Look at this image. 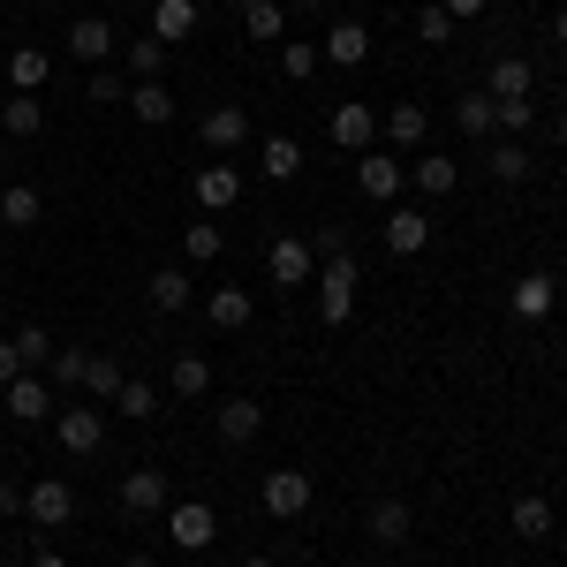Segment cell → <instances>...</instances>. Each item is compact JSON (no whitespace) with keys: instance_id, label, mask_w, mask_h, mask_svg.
<instances>
[{"instance_id":"cell-53","label":"cell","mask_w":567,"mask_h":567,"mask_svg":"<svg viewBox=\"0 0 567 567\" xmlns=\"http://www.w3.org/2000/svg\"><path fill=\"white\" fill-rule=\"evenodd\" d=\"M122 567H152V560H144V553H130V560H122Z\"/></svg>"},{"instance_id":"cell-35","label":"cell","mask_w":567,"mask_h":567,"mask_svg":"<svg viewBox=\"0 0 567 567\" xmlns=\"http://www.w3.org/2000/svg\"><path fill=\"white\" fill-rule=\"evenodd\" d=\"M167 386H175L182 401H197V393L213 386V363H205V355H175V371H167Z\"/></svg>"},{"instance_id":"cell-28","label":"cell","mask_w":567,"mask_h":567,"mask_svg":"<svg viewBox=\"0 0 567 567\" xmlns=\"http://www.w3.org/2000/svg\"><path fill=\"white\" fill-rule=\"evenodd\" d=\"M39 213H45V197L31 182H8V189H0V219H8V227H39Z\"/></svg>"},{"instance_id":"cell-22","label":"cell","mask_w":567,"mask_h":567,"mask_svg":"<svg viewBox=\"0 0 567 567\" xmlns=\"http://www.w3.org/2000/svg\"><path fill=\"white\" fill-rule=\"evenodd\" d=\"M507 529L529 537V545H537V537H553V499H545V492H523V499L507 507Z\"/></svg>"},{"instance_id":"cell-12","label":"cell","mask_w":567,"mask_h":567,"mask_svg":"<svg viewBox=\"0 0 567 567\" xmlns=\"http://www.w3.org/2000/svg\"><path fill=\"white\" fill-rule=\"evenodd\" d=\"M424 243H432V219L416 213V205H393V213H386V250H393V258H416Z\"/></svg>"},{"instance_id":"cell-24","label":"cell","mask_w":567,"mask_h":567,"mask_svg":"<svg viewBox=\"0 0 567 567\" xmlns=\"http://www.w3.org/2000/svg\"><path fill=\"white\" fill-rule=\"evenodd\" d=\"M189 31H197V0H152V39L182 45Z\"/></svg>"},{"instance_id":"cell-26","label":"cell","mask_w":567,"mask_h":567,"mask_svg":"<svg viewBox=\"0 0 567 567\" xmlns=\"http://www.w3.org/2000/svg\"><path fill=\"white\" fill-rule=\"evenodd\" d=\"M45 76H53V53H45V45H16V53H8V84L16 91H39Z\"/></svg>"},{"instance_id":"cell-48","label":"cell","mask_w":567,"mask_h":567,"mask_svg":"<svg viewBox=\"0 0 567 567\" xmlns=\"http://www.w3.org/2000/svg\"><path fill=\"white\" fill-rule=\"evenodd\" d=\"M439 8H446L454 23H462V16H484V0H439Z\"/></svg>"},{"instance_id":"cell-39","label":"cell","mask_w":567,"mask_h":567,"mask_svg":"<svg viewBox=\"0 0 567 567\" xmlns=\"http://www.w3.org/2000/svg\"><path fill=\"white\" fill-rule=\"evenodd\" d=\"M114 409H122V416H136V424H144V416H159V393L144 386V379H122V393H114Z\"/></svg>"},{"instance_id":"cell-11","label":"cell","mask_w":567,"mask_h":567,"mask_svg":"<svg viewBox=\"0 0 567 567\" xmlns=\"http://www.w3.org/2000/svg\"><path fill=\"white\" fill-rule=\"evenodd\" d=\"M326 136H333L341 152H371V136H379V114L349 99V106H333V122H326Z\"/></svg>"},{"instance_id":"cell-14","label":"cell","mask_w":567,"mask_h":567,"mask_svg":"<svg viewBox=\"0 0 567 567\" xmlns=\"http://www.w3.org/2000/svg\"><path fill=\"white\" fill-rule=\"evenodd\" d=\"M553 303H560V280H553V272H523V280L507 288V310H515V318H545Z\"/></svg>"},{"instance_id":"cell-34","label":"cell","mask_w":567,"mask_h":567,"mask_svg":"<svg viewBox=\"0 0 567 567\" xmlns=\"http://www.w3.org/2000/svg\"><path fill=\"white\" fill-rule=\"evenodd\" d=\"M122 379H130V371H122L114 355H91V363H84V393H91V401H114Z\"/></svg>"},{"instance_id":"cell-33","label":"cell","mask_w":567,"mask_h":567,"mask_svg":"<svg viewBox=\"0 0 567 567\" xmlns=\"http://www.w3.org/2000/svg\"><path fill=\"white\" fill-rule=\"evenodd\" d=\"M219 250H227V235H219L213 219H197V227H182V258H189V265H213Z\"/></svg>"},{"instance_id":"cell-10","label":"cell","mask_w":567,"mask_h":567,"mask_svg":"<svg viewBox=\"0 0 567 567\" xmlns=\"http://www.w3.org/2000/svg\"><path fill=\"white\" fill-rule=\"evenodd\" d=\"M53 439H61V454H99L106 416H99V409H61V416H53Z\"/></svg>"},{"instance_id":"cell-42","label":"cell","mask_w":567,"mask_h":567,"mask_svg":"<svg viewBox=\"0 0 567 567\" xmlns=\"http://www.w3.org/2000/svg\"><path fill=\"white\" fill-rule=\"evenodd\" d=\"M280 69H288L296 84H310V76L326 69V53H318V45H288V53H280Z\"/></svg>"},{"instance_id":"cell-56","label":"cell","mask_w":567,"mask_h":567,"mask_svg":"<svg viewBox=\"0 0 567 567\" xmlns=\"http://www.w3.org/2000/svg\"><path fill=\"white\" fill-rule=\"evenodd\" d=\"M560 303H567V280H560Z\"/></svg>"},{"instance_id":"cell-9","label":"cell","mask_w":567,"mask_h":567,"mask_svg":"<svg viewBox=\"0 0 567 567\" xmlns=\"http://www.w3.org/2000/svg\"><path fill=\"white\" fill-rule=\"evenodd\" d=\"M401 182H409V167H401V159H379V152H363V167H355V189H363V205H393V197H401Z\"/></svg>"},{"instance_id":"cell-31","label":"cell","mask_w":567,"mask_h":567,"mask_svg":"<svg viewBox=\"0 0 567 567\" xmlns=\"http://www.w3.org/2000/svg\"><path fill=\"white\" fill-rule=\"evenodd\" d=\"M454 130H462V136H477V144H484V136L499 130V106H492V99H484V91H470V99H462V106H454Z\"/></svg>"},{"instance_id":"cell-36","label":"cell","mask_w":567,"mask_h":567,"mask_svg":"<svg viewBox=\"0 0 567 567\" xmlns=\"http://www.w3.org/2000/svg\"><path fill=\"white\" fill-rule=\"evenodd\" d=\"M371 537H379V545H401V537H409V499H379V507H371Z\"/></svg>"},{"instance_id":"cell-21","label":"cell","mask_w":567,"mask_h":567,"mask_svg":"<svg viewBox=\"0 0 567 567\" xmlns=\"http://www.w3.org/2000/svg\"><path fill=\"white\" fill-rule=\"evenodd\" d=\"M144 303L167 310V318H175V310H189V272H182V265H159V272L144 280Z\"/></svg>"},{"instance_id":"cell-20","label":"cell","mask_w":567,"mask_h":567,"mask_svg":"<svg viewBox=\"0 0 567 567\" xmlns=\"http://www.w3.org/2000/svg\"><path fill=\"white\" fill-rule=\"evenodd\" d=\"M122 61H130L136 84H167V39H152V31H144V39L122 45Z\"/></svg>"},{"instance_id":"cell-7","label":"cell","mask_w":567,"mask_h":567,"mask_svg":"<svg viewBox=\"0 0 567 567\" xmlns=\"http://www.w3.org/2000/svg\"><path fill=\"white\" fill-rule=\"evenodd\" d=\"M0 409H8L16 424H45V416H53V386H45V371H23L16 386H0Z\"/></svg>"},{"instance_id":"cell-4","label":"cell","mask_w":567,"mask_h":567,"mask_svg":"<svg viewBox=\"0 0 567 567\" xmlns=\"http://www.w3.org/2000/svg\"><path fill=\"white\" fill-rule=\"evenodd\" d=\"M310 492H318L310 470H272V477H265V515H272V523H296L310 507Z\"/></svg>"},{"instance_id":"cell-3","label":"cell","mask_w":567,"mask_h":567,"mask_svg":"<svg viewBox=\"0 0 567 567\" xmlns=\"http://www.w3.org/2000/svg\"><path fill=\"white\" fill-rule=\"evenodd\" d=\"M265 272H272L280 288H310V280H318V250H310L303 235H280V243L265 250Z\"/></svg>"},{"instance_id":"cell-46","label":"cell","mask_w":567,"mask_h":567,"mask_svg":"<svg viewBox=\"0 0 567 567\" xmlns=\"http://www.w3.org/2000/svg\"><path fill=\"white\" fill-rule=\"evenodd\" d=\"M23 379V355H16V341H0V386H16Z\"/></svg>"},{"instance_id":"cell-27","label":"cell","mask_w":567,"mask_h":567,"mask_svg":"<svg viewBox=\"0 0 567 567\" xmlns=\"http://www.w3.org/2000/svg\"><path fill=\"white\" fill-rule=\"evenodd\" d=\"M379 130H386L401 152H416V144L432 136V114H424V106H386V122H379Z\"/></svg>"},{"instance_id":"cell-58","label":"cell","mask_w":567,"mask_h":567,"mask_svg":"<svg viewBox=\"0 0 567 567\" xmlns=\"http://www.w3.org/2000/svg\"><path fill=\"white\" fill-rule=\"evenodd\" d=\"M0 416H8V409H0Z\"/></svg>"},{"instance_id":"cell-51","label":"cell","mask_w":567,"mask_h":567,"mask_svg":"<svg viewBox=\"0 0 567 567\" xmlns=\"http://www.w3.org/2000/svg\"><path fill=\"white\" fill-rule=\"evenodd\" d=\"M31 567H69V560H61V553H31Z\"/></svg>"},{"instance_id":"cell-6","label":"cell","mask_w":567,"mask_h":567,"mask_svg":"<svg viewBox=\"0 0 567 567\" xmlns=\"http://www.w3.org/2000/svg\"><path fill=\"white\" fill-rule=\"evenodd\" d=\"M61 53H76V61H91V69H106V53H122V39H114L106 16H76L69 39H61Z\"/></svg>"},{"instance_id":"cell-52","label":"cell","mask_w":567,"mask_h":567,"mask_svg":"<svg viewBox=\"0 0 567 567\" xmlns=\"http://www.w3.org/2000/svg\"><path fill=\"white\" fill-rule=\"evenodd\" d=\"M553 136H560V152H567V114H560V122H553Z\"/></svg>"},{"instance_id":"cell-44","label":"cell","mask_w":567,"mask_h":567,"mask_svg":"<svg viewBox=\"0 0 567 567\" xmlns=\"http://www.w3.org/2000/svg\"><path fill=\"white\" fill-rule=\"evenodd\" d=\"M499 130H537V106H529V99H515V106H499Z\"/></svg>"},{"instance_id":"cell-5","label":"cell","mask_w":567,"mask_h":567,"mask_svg":"<svg viewBox=\"0 0 567 567\" xmlns=\"http://www.w3.org/2000/svg\"><path fill=\"white\" fill-rule=\"evenodd\" d=\"M23 515H31V529H61L69 515H76V492L61 477H39L31 492H23Z\"/></svg>"},{"instance_id":"cell-54","label":"cell","mask_w":567,"mask_h":567,"mask_svg":"<svg viewBox=\"0 0 567 567\" xmlns=\"http://www.w3.org/2000/svg\"><path fill=\"white\" fill-rule=\"evenodd\" d=\"M235 567H272V560H258V553H250V560H235Z\"/></svg>"},{"instance_id":"cell-55","label":"cell","mask_w":567,"mask_h":567,"mask_svg":"<svg viewBox=\"0 0 567 567\" xmlns=\"http://www.w3.org/2000/svg\"><path fill=\"white\" fill-rule=\"evenodd\" d=\"M39 8H61V0H39Z\"/></svg>"},{"instance_id":"cell-1","label":"cell","mask_w":567,"mask_h":567,"mask_svg":"<svg viewBox=\"0 0 567 567\" xmlns=\"http://www.w3.org/2000/svg\"><path fill=\"white\" fill-rule=\"evenodd\" d=\"M310 288H318V318H326V326H349L355 318V288H363V265L355 258H326Z\"/></svg>"},{"instance_id":"cell-13","label":"cell","mask_w":567,"mask_h":567,"mask_svg":"<svg viewBox=\"0 0 567 567\" xmlns=\"http://www.w3.org/2000/svg\"><path fill=\"white\" fill-rule=\"evenodd\" d=\"M529 84H537V76H529V61H523V53H507V61H492L484 99H492V106H515V99H529Z\"/></svg>"},{"instance_id":"cell-17","label":"cell","mask_w":567,"mask_h":567,"mask_svg":"<svg viewBox=\"0 0 567 567\" xmlns=\"http://www.w3.org/2000/svg\"><path fill=\"white\" fill-rule=\"evenodd\" d=\"M189 189H197V205H205V213H227V205H243V167H205Z\"/></svg>"},{"instance_id":"cell-41","label":"cell","mask_w":567,"mask_h":567,"mask_svg":"<svg viewBox=\"0 0 567 567\" xmlns=\"http://www.w3.org/2000/svg\"><path fill=\"white\" fill-rule=\"evenodd\" d=\"M416 39H424V45H446V39H454V16H446L439 0H424V8H416Z\"/></svg>"},{"instance_id":"cell-38","label":"cell","mask_w":567,"mask_h":567,"mask_svg":"<svg viewBox=\"0 0 567 567\" xmlns=\"http://www.w3.org/2000/svg\"><path fill=\"white\" fill-rule=\"evenodd\" d=\"M84 363H91V355H84V349H53V363H45V386H53V393H69V386H84Z\"/></svg>"},{"instance_id":"cell-19","label":"cell","mask_w":567,"mask_h":567,"mask_svg":"<svg viewBox=\"0 0 567 567\" xmlns=\"http://www.w3.org/2000/svg\"><path fill=\"white\" fill-rule=\"evenodd\" d=\"M45 130V106H39V91H16V99H0V136H31Z\"/></svg>"},{"instance_id":"cell-16","label":"cell","mask_w":567,"mask_h":567,"mask_svg":"<svg viewBox=\"0 0 567 567\" xmlns=\"http://www.w3.org/2000/svg\"><path fill=\"white\" fill-rule=\"evenodd\" d=\"M205 144L213 152H243L250 144V106H213L205 114Z\"/></svg>"},{"instance_id":"cell-47","label":"cell","mask_w":567,"mask_h":567,"mask_svg":"<svg viewBox=\"0 0 567 567\" xmlns=\"http://www.w3.org/2000/svg\"><path fill=\"white\" fill-rule=\"evenodd\" d=\"M8 515H23V492H16V484L0 477V523H8Z\"/></svg>"},{"instance_id":"cell-30","label":"cell","mask_w":567,"mask_h":567,"mask_svg":"<svg viewBox=\"0 0 567 567\" xmlns=\"http://www.w3.org/2000/svg\"><path fill=\"white\" fill-rule=\"evenodd\" d=\"M243 31H250L258 45H272L280 31H288V8H280V0H243Z\"/></svg>"},{"instance_id":"cell-2","label":"cell","mask_w":567,"mask_h":567,"mask_svg":"<svg viewBox=\"0 0 567 567\" xmlns=\"http://www.w3.org/2000/svg\"><path fill=\"white\" fill-rule=\"evenodd\" d=\"M219 537V515L205 507V499H167V545H182V553H205Z\"/></svg>"},{"instance_id":"cell-25","label":"cell","mask_w":567,"mask_h":567,"mask_svg":"<svg viewBox=\"0 0 567 567\" xmlns=\"http://www.w3.org/2000/svg\"><path fill=\"white\" fill-rule=\"evenodd\" d=\"M130 114L144 122V130H167V122H175V91H167V84H136L130 91Z\"/></svg>"},{"instance_id":"cell-45","label":"cell","mask_w":567,"mask_h":567,"mask_svg":"<svg viewBox=\"0 0 567 567\" xmlns=\"http://www.w3.org/2000/svg\"><path fill=\"white\" fill-rule=\"evenodd\" d=\"M310 250H318V258H349V227H318Z\"/></svg>"},{"instance_id":"cell-15","label":"cell","mask_w":567,"mask_h":567,"mask_svg":"<svg viewBox=\"0 0 567 567\" xmlns=\"http://www.w3.org/2000/svg\"><path fill=\"white\" fill-rule=\"evenodd\" d=\"M318 53H326L333 69H363V61H371V31H363V23H333Z\"/></svg>"},{"instance_id":"cell-57","label":"cell","mask_w":567,"mask_h":567,"mask_svg":"<svg viewBox=\"0 0 567 567\" xmlns=\"http://www.w3.org/2000/svg\"><path fill=\"white\" fill-rule=\"evenodd\" d=\"M409 567H424V560H409Z\"/></svg>"},{"instance_id":"cell-8","label":"cell","mask_w":567,"mask_h":567,"mask_svg":"<svg viewBox=\"0 0 567 567\" xmlns=\"http://www.w3.org/2000/svg\"><path fill=\"white\" fill-rule=\"evenodd\" d=\"M122 515H136V523L167 515V470H130L122 477Z\"/></svg>"},{"instance_id":"cell-49","label":"cell","mask_w":567,"mask_h":567,"mask_svg":"<svg viewBox=\"0 0 567 567\" xmlns=\"http://www.w3.org/2000/svg\"><path fill=\"white\" fill-rule=\"evenodd\" d=\"M280 8H296V16H318V8H326V0H280Z\"/></svg>"},{"instance_id":"cell-50","label":"cell","mask_w":567,"mask_h":567,"mask_svg":"<svg viewBox=\"0 0 567 567\" xmlns=\"http://www.w3.org/2000/svg\"><path fill=\"white\" fill-rule=\"evenodd\" d=\"M553 45H567V8H560V16H553Z\"/></svg>"},{"instance_id":"cell-40","label":"cell","mask_w":567,"mask_h":567,"mask_svg":"<svg viewBox=\"0 0 567 567\" xmlns=\"http://www.w3.org/2000/svg\"><path fill=\"white\" fill-rule=\"evenodd\" d=\"M16 355H23V371H45V363H53V333H45V326H23V333H16Z\"/></svg>"},{"instance_id":"cell-37","label":"cell","mask_w":567,"mask_h":567,"mask_svg":"<svg viewBox=\"0 0 567 567\" xmlns=\"http://www.w3.org/2000/svg\"><path fill=\"white\" fill-rule=\"evenodd\" d=\"M484 167H492V182H523V175H529V152H523V144H515V136H499Z\"/></svg>"},{"instance_id":"cell-32","label":"cell","mask_w":567,"mask_h":567,"mask_svg":"<svg viewBox=\"0 0 567 567\" xmlns=\"http://www.w3.org/2000/svg\"><path fill=\"white\" fill-rule=\"evenodd\" d=\"M409 182H416V189H424V197H446V189H454V182H462V167H454V159H439V152H424V159H416V167H409Z\"/></svg>"},{"instance_id":"cell-23","label":"cell","mask_w":567,"mask_h":567,"mask_svg":"<svg viewBox=\"0 0 567 567\" xmlns=\"http://www.w3.org/2000/svg\"><path fill=\"white\" fill-rule=\"evenodd\" d=\"M258 175L265 182H296V175H303V144H296V136H265Z\"/></svg>"},{"instance_id":"cell-29","label":"cell","mask_w":567,"mask_h":567,"mask_svg":"<svg viewBox=\"0 0 567 567\" xmlns=\"http://www.w3.org/2000/svg\"><path fill=\"white\" fill-rule=\"evenodd\" d=\"M258 424H265L258 401H227V409H219V439H227V446H250V439H258Z\"/></svg>"},{"instance_id":"cell-43","label":"cell","mask_w":567,"mask_h":567,"mask_svg":"<svg viewBox=\"0 0 567 567\" xmlns=\"http://www.w3.org/2000/svg\"><path fill=\"white\" fill-rule=\"evenodd\" d=\"M91 106H130V84L114 69H91Z\"/></svg>"},{"instance_id":"cell-18","label":"cell","mask_w":567,"mask_h":567,"mask_svg":"<svg viewBox=\"0 0 567 567\" xmlns=\"http://www.w3.org/2000/svg\"><path fill=\"white\" fill-rule=\"evenodd\" d=\"M205 318H213L219 333H243V326L258 318V303H250V288H213V296H205Z\"/></svg>"}]
</instances>
